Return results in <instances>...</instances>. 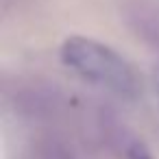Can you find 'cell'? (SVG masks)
I'll use <instances>...</instances> for the list:
<instances>
[{"label": "cell", "mask_w": 159, "mask_h": 159, "mask_svg": "<svg viewBox=\"0 0 159 159\" xmlns=\"http://www.w3.org/2000/svg\"><path fill=\"white\" fill-rule=\"evenodd\" d=\"M61 59L81 76L111 89L118 96L133 98L137 92L135 76L129 63L116 50H111L109 46L96 39L81 37V35L66 39L61 48Z\"/></svg>", "instance_id": "obj_1"}, {"label": "cell", "mask_w": 159, "mask_h": 159, "mask_svg": "<svg viewBox=\"0 0 159 159\" xmlns=\"http://www.w3.org/2000/svg\"><path fill=\"white\" fill-rule=\"evenodd\" d=\"M126 152H129V159H152V155L148 152V148L142 142H133Z\"/></svg>", "instance_id": "obj_2"}, {"label": "cell", "mask_w": 159, "mask_h": 159, "mask_svg": "<svg viewBox=\"0 0 159 159\" xmlns=\"http://www.w3.org/2000/svg\"><path fill=\"white\" fill-rule=\"evenodd\" d=\"M152 85H155V92H157V98H159V66L152 70Z\"/></svg>", "instance_id": "obj_3"}]
</instances>
